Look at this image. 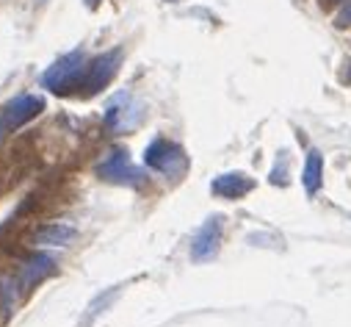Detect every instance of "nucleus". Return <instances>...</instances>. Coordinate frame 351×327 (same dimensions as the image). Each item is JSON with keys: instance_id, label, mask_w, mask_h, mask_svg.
I'll return each instance as SVG.
<instances>
[{"instance_id": "14", "label": "nucleus", "mask_w": 351, "mask_h": 327, "mask_svg": "<svg viewBox=\"0 0 351 327\" xmlns=\"http://www.w3.org/2000/svg\"><path fill=\"white\" fill-rule=\"evenodd\" d=\"M348 80H351V64H348Z\"/></svg>"}, {"instance_id": "9", "label": "nucleus", "mask_w": 351, "mask_h": 327, "mask_svg": "<svg viewBox=\"0 0 351 327\" xmlns=\"http://www.w3.org/2000/svg\"><path fill=\"white\" fill-rule=\"evenodd\" d=\"M72 238H75V227L64 222H50L34 230V244H39V247H64Z\"/></svg>"}, {"instance_id": "4", "label": "nucleus", "mask_w": 351, "mask_h": 327, "mask_svg": "<svg viewBox=\"0 0 351 327\" xmlns=\"http://www.w3.org/2000/svg\"><path fill=\"white\" fill-rule=\"evenodd\" d=\"M97 175L108 183H119V186H141L144 183V172L130 164L128 150H114L100 167Z\"/></svg>"}, {"instance_id": "12", "label": "nucleus", "mask_w": 351, "mask_h": 327, "mask_svg": "<svg viewBox=\"0 0 351 327\" xmlns=\"http://www.w3.org/2000/svg\"><path fill=\"white\" fill-rule=\"evenodd\" d=\"M86 6H89V9H92V12H95V9H97V6H100V0H86Z\"/></svg>"}, {"instance_id": "15", "label": "nucleus", "mask_w": 351, "mask_h": 327, "mask_svg": "<svg viewBox=\"0 0 351 327\" xmlns=\"http://www.w3.org/2000/svg\"><path fill=\"white\" fill-rule=\"evenodd\" d=\"M36 3H45V0H36Z\"/></svg>"}, {"instance_id": "11", "label": "nucleus", "mask_w": 351, "mask_h": 327, "mask_svg": "<svg viewBox=\"0 0 351 327\" xmlns=\"http://www.w3.org/2000/svg\"><path fill=\"white\" fill-rule=\"evenodd\" d=\"M351 25V0L340 6V12L335 14V28H348Z\"/></svg>"}, {"instance_id": "10", "label": "nucleus", "mask_w": 351, "mask_h": 327, "mask_svg": "<svg viewBox=\"0 0 351 327\" xmlns=\"http://www.w3.org/2000/svg\"><path fill=\"white\" fill-rule=\"evenodd\" d=\"M321 181H324V155L318 150H310L307 153V161H304V172H302L304 192L310 197H315L321 192Z\"/></svg>"}, {"instance_id": "8", "label": "nucleus", "mask_w": 351, "mask_h": 327, "mask_svg": "<svg viewBox=\"0 0 351 327\" xmlns=\"http://www.w3.org/2000/svg\"><path fill=\"white\" fill-rule=\"evenodd\" d=\"M252 189H254V181L246 172H224V175L213 178V183H210V192L224 200H241Z\"/></svg>"}, {"instance_id": "5", "label": "nucleus", "mask_w": 351, "mask_h": 327, "mask_svg": "<svg viewBox=\"0 0 351 327\" xmlns=\"http://www.w3.org/2000/svg\"><path fill=\"white\" fill-rule=\"evenodd\" d=\"M221 233H224V219L221 216H210L208 222H202V227L191 238V261L194 264H208L219 256Z\"/></svg>"}, {"instance_id": "3", "label": "nucleus", "mask_w": 351, "mask_h": 327, "mask_svg": "<svg viewBox=\"0 0 351 327\" xmlns=\"http://www.w3.org/2000/svg\"><path fill=\"white\" fill-rule=\"evenodd\" d=\"M119 64H122V50H108L103 56H97L95 61H89V69H86V78H83V87H80V95L83 98H92L97 92H103L114 75L119 72Z\"/></svg>"}, {"instance_id": "2", "label": "nucleus", "mask_w": 351, "mask_h": 327, "mask_svg": "<svg viewBox=\"0 0 351 327\" xmlns=\"http://www.w3.org/2000/svg\"><path fill=\"white\" fill-rule=\"evenodd\" d=\"M144 164L149 170H155V172H160V175H166L171 181H178L189 170V155H186V150L180 144H174L169 139H155L144 150Z\"/></svg>"}, {"instance_id": "1", "label": "nucleus", "mask_w": 351, "mask_h": 327, "mask_svg": "<svg viewBox=\"0 0 351 327\" xmlns=\"http://www.w3.org/2000/svg\"><path fill=\"white\" fill-rule=\"evenodd\" d=\"M86 69H89V61L80 50H72L66 56H61L53 67L45 69L42 75V87L50 89L53 95H80V87H83V78H86Z\"/></svg>"}, {"instance_id": "13", "label": "nucleus", "mask_w": 351, "mask_h": 327, "mask_svg": "<svg viewBox=\"0 0 351 327\" xmlns=\"http://www.w3.org/2000/svg\"><path fill=\"white\" fill-rule=\"evenodd\" d=\"M324 3H326V0H324ZM335 3H340V6H343V3H346V0H335Z\"/></svg>"}, {"instance_id": "7", "label": "nucleus", "mask_w": 351, "mask_h": 327, "mask_svg": "<svg viewBox=\"0 0 351 327\" xmlns=\"http://www.w3.org/2000/svg\"><path fill=\"white\" fill-rule=\"evenodd\" d=\"M53 272H56V258L50 253H34L20 267V286L23 289H34L42 280H47Z\"/></svg>"}, {"instance_id": "6", "label": "nucleus", "mask_w": 351, "mask_h": 327, "mask_svg": "<svg viewBox=\"0 0 351 327\" xmlns=\"http://www.w3.org/2000/svg\"><path fill=\"white\" fill-rule=\"evenodd\" d=\"M45 111V98L39 95H20L14 100H9L0 111V120H3L6 131H14V128H23L25 122L36 120L39 114Z\"/></svg>"}]
</instances>
